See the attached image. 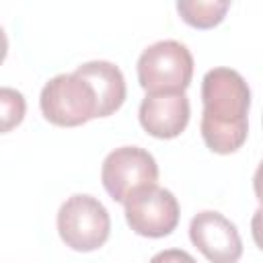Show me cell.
Returning a JSON list of instances; mask_svg holds the SVG:
<instances>
[{"instance_id": "obj_6", "label": "cell", "mask_w": 263, "mask_h": 263, "mask_svg": "<svg viewBox=\"0 0 263 263\" xmlns=\"http://www.w3.org/2000/svg\"><path fill=\"white\" fill-rule=\"evenodd\" d=\"M123 205L129 228L140 236L160 238L171 234L179 224V201L164 187H144Z\"/></svg>"}, {"instance_id": "obj_12", "label": "cell", "mask_w": 263, "mask_h": 263, "mask_svg": "<svg viewBox=\"0 0 263 263\" xmlns=\"http://www.w3.org/2000/svg\"><path fill=\"white\" fill-rule=\"evenodd\" d=\"M148 263H197V261L193 259V255H189L183 249H164L156 253Z\"/></svg>"}, {"instance_id": "obj_9", "label": "cell", "mask_w": 263, "mask_h": 263, "mask_svg": "<svg viewBox=\"0 0 263 263\" xmlns=\"http://www.w3.org/2000/svg\"><path fill=\"white\" fill-rule=\"evenodd\" d=\"M74 72L95 88L97 101H99V117H107L123 105L125 78L115 64L105 60H92V62L80 64Z\"/></svg>"}, {"instance_id": "obj_4", "label": "cell", "mask_w": 263, "mask_h": 263, "mask_svg": "<svg viewBox=\"0 0 263 263\" xmlns=\"http://www.w3.org/2000/svg\"><path fill=\"white\" fill-rule=\"evenodd\" d=\"M58 232L66 247L88 253L103 247L111 232L107 208L92 195L76 193L58 210Z\"/></svg>"}, {"instance_id": "obj_2", "label": "cell", "mask_w": 263, "mask_h": 263, "mask_svg": "<svg viewBox=\"0 0 263 263\" xmlns=\"http://www.w3.org/2000/svg\"><path fill=\"white\" fill-rule=\"evenodd\" d=\"M39 107L43 117L60 127H76L99 117L97 92L76 72L49 78L41 88Z\"/></svg>"}, {"instance_id": "obj_8", "label": "cell", "mask_w": 263, "mask_h": 263, "mask_svg": "<svg viewBox=\"0 0 263 263\" xmlns=\"http://www.w3.org/2000/svg\"><path fill=\"white\" fill-rule=\"evenodd\" d=\"M189 99L185 92H148L140 103L142 127L160 140L177 138L189 123Z\"/></svg>"}, {"instance_id": "obj_13", "label": "cell", "mask_w": 263, "mask_h": 263, "mask_svg": "<svg viewBox=\"0 0 263 263\" xmlns=\"http://www.w3.org/2000/svg\"><path fill=\"white\" fill-rule=\"evenodd\" d=\"M251 234H253L255 245L263 251V205L253 214V220H251Z\"/></svg>"}, {"instance_id": "obj_11", "label": "cell", "mask_w": 263, "mask_h": 263, "mask_svg": "<svg viewBox=\"0 0 263 263\" xmlns=\"http://www.w3.org/2000/svg\"><path fill=\"white\" fill-rule=\"evenodd\" d=\"M25 97L8 86H2L0 90V129L2 132H10L14 125H18L25 117Z\"/></svg>"}, {"instance_id": "obj_7", "label": "cell", "mask_w": 263, "mask_h": 263, "mask_svg": "<svg viewBox=\"0 0 263 263\" xmlns=\"http://www.w3.org/2000/svg\"><path fill=\"white\" fill-rule=\"evenodd\" d=\"M189 238L212 263H236L242 255V240L236 226L220 212L203 210L191 218Z\"/></svg>"}, {"instance_id": "obj_1", "label": "cell", "mask_w": 263, "mask_h": 263, "mask_svg": "<svg viewBox=\"0 0 263 263\" xmlns=\"http://www.w3.org/2000/svg\"><path fill=\"white\" fill-rule=\"evenodd\" d=\"M201 138L216 154L236 152L249 134L251 90L232 68H212L201 80Z\"/></svg>"}, {"instance_id": "obj_5", "label": "cell", "mask_w": 263, "mask_h": 263, "mask_svg": "<svg viewBox=\"0 0 263 263\" xmlns=\"http://www.w3.org/2000/svg\"><path fill=\"white\" fill-rule=\"evenodd\" d=\"M101 181L111 199L125 203L136 191L156 185L158 164L148 150L138 146H121L105 156Z\"/></svg>"}, {"instance_id": "obj_3", "label": "cell", "mask_w": 263, "mask_h": 263, "mask_svg": "<svg viewBox=\"0 0 263 263\" xmlns=\"http://www.w3.org/2000/svg\"><path fill=\"white\" fill-rule=\"evenodd\" d=\"M191 78L193 55L175 39L156 41L138 58V82L146 92H185Z\"/></svg>"}, {"instance_id": "obj_10", "label": "cell", "mask_w": 263, "mask_h": 263, "mask_svg": "<svg viewBox=\"0 0 263 263\" xmlns=\"http://www.w3.org/2000/svg\"><path fill=\"white\" fill-rule=\"evenodd\" d=\"M230 8L228 0H179L177 12L195 29H212L220 25Z\"/></svg>"}, {"instance_id": "obj_14", "label": "cell", "mask_w": 263, "mask_h": 263, "mask_svg": "<svg viewBox=\"0 0 263 263\" xmlns=\"http://www.w3.org/2000/svg\"><path fill=\"white\" fill-rule=\"evenodd\" d=\"M253 191H255V197L263 205V160L259 162V166H257V171L253 175Z\"/></svg>"}]
</instances>
